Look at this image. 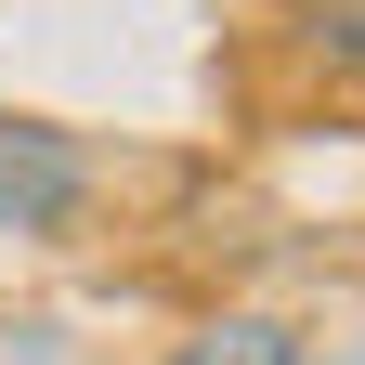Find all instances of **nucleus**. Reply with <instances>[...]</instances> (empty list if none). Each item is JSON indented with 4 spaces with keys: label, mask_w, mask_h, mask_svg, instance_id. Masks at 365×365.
Masks as SVG:
<instances>
[{
    "label": "nucleus",
    "mask_w": 365,
    "mask_h": 365,
    "mask_svg": "<svg viewBox=\"0 0 365 365\" xmlns=\"http://www.w3.org/2000/svg\"><path fill=\"white\" fill-rule=\"evenodd\" d=\"M91 209V157L53 118H0V235H66Z\"/></svg>",
    "instance_id": "obj_1"
},
{
    "label": "nucleus",
    "mask_w": 365,
    "mask_h": 365,
    "mask_svg": "<svg viewBox=\"0 0 365 365\" xmlns=\"http://www.w3.org/2000/svg\"><path fill=\"white\" fill-rule=\"evenodd\" d=\"M170 365H300V339L274 327V313H222V327H196Z\"/></svg>",
    "instance_id": "obj_2"
},
{
    "label": "nucleus",
    "mask_w": 365,
    "mask_h": 365,
    "mask_svg": "<svg viewBox=\"0 0 365 365\" xmlns=\"http://www.w3.org/2000/svg\"><path fill=\"white\" fill-rule=\"evenodd\" d=\"M287 39L313 66H339V78H365V0H287Z\"/></svg>",
    "instance_id": "obj_3"
}]
</instances>
